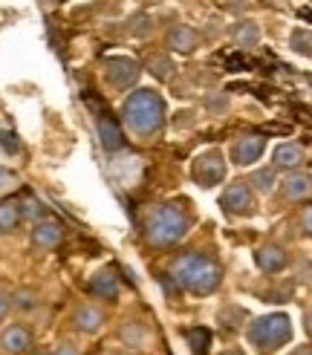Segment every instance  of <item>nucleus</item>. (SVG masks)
<instances>
[{"label": "nucleus", "instance_id": "18", "mask_svg": "<svg viewBox=\"0 0 312 355\" xmlns=\"http://www.w3.org/2000/svg\"><path fill=\"white\" fill-rule=\"evenodd\" d=\"M232 38H234V44L240 49H252V46L260 44V26L254 21H240L234 26V32H232Z\"/></svg>", "mask_w": 312, "mask_h": 355}, {"label": "nucleus", "instance_id": "30", "mask_svg": "<svg viewBox=\"0 0 312 355\" xmlns=\"http://www.w3.org/2000/svg\"><path fill=\"white\" fill-rule=\"evenodd\" d=\"M21 214L35 220V217H41V214H44V205H41L38 200H32V197H29V200H24V202H21Z\"/></svg>", "mask_w": 312, "mask_h": 355}, {"label": "nucleus", "instance_id": "29", "mask_svg": "<svg viewBox=\"0 0 312 355\" xmlns=\"http://www.w3.org/2000/svg\"><path fill=\"white\" fill-rule=\"evenodd\" d=\"M15 188H17V176H15L9 168L0 165V193H9V191H15Z\"/></svg>", "mask_w": 312, "mask_h": 355}, {"label": "nucleus", "instance_id": "34", "mask_svg": "<svg viewBox=\"0 0 312 355\" xmlns=\"http://www.w3.org/2000/svg\"><path fill=\"white\" fill-rule=\"evenodd\" d=\"M52 355H81V352H78L73 344H61V347H58L55 352H52Z\"/></svg>", "mask_w": 312, "mask_h": 355}, {"label": "nucleus", "instance_id": "3", "mask_svg": "<svg viewBox=\"0 0 312 355\" xmlns=\"http://www.w3.org/2000/svg\"><path fill=\"white\" fill-rule=\"evenodd\" d=\"M188 225L191 220L180 205H156L145 220V234L150 245L165 248V245L180 243L188 234Z\"/></svg>", "mask_w": 312, "mask_h": 355}, {"label": "nucleus", "instance_id": "25", "mask_svg": "<svg viewBox=\"0 0 312 355\" xmlns=\"http://www.w3.org/2000/svg\"><path fill=\"white\" fill-rule=\"evenodd\" d=\"M252 185H254V191H260V193H272V188H275V171H272V168L254 171Z\"/></svg>", "mask_w": 312, "mask_h": 355}, {"label": "nucleus", "instance_id": "13", "mask_svg": "<svg viewBox=\"0 0 312 355\" xmlns=\"http://www.w3.org/2000/svg\"><path fill=\"white\" fill-rule=\"evenodd\" d=\"M73 324H76L81 332H87V335H96V332H101V327H104V312H101L96 304H81V306L76 309V315H73Z\"/></svg>", "mask_w": 312, "mask_h": 355}, {"label": "nucleus", "instance_id": "9", "mask_svg": "<svg viewBox=\"0 0 312 355\" xmlns=\"http://www.w3.org/2000/svg\"><path fill=\"white\" fill-rule=\"evenodd\" d=\"M168 46L173 52H180V55H191L197 46H200V35L197 29H191L188 24H177V26H171L168 29Z\"/></svg>", "mask_w": 312, "mask_h": 355}, {"label": "nucleus", "instance_id": "19", "mask_svg": "<svg viewBox=\"0 0 312 355\" xmlns=\"http://www.w3.org/2000/svg\"><path fill=\"white\" fill-rule=\"evenodd\" d=\"M21 220H24L21 202H15V200H3V202H0V234L15 232Z\"/></svg>", "mask_w": 312, "mask_h": 355}, {"label": "nucleus", "instance_id": "32", "mask_svg": "<svg viewBox=\"0 0 312 355\" xmlns=\"http://www.w3.org/2000/svg\"><path fill=\"white\" fill-rule=\"evenodd\" d=\"M301 228H304V234L312 237V205L304 211V217H301Z\"/></svg>", "mask_w": 312, "mask_h": 355}, {"label": "nucleus", "instance_id": "14", "mask_svg": "<svg viewBox=\"0 0 312 355\" xmlns=\"http://www.w3.org/2000/svg\"><path fill=\"white\" fill-rule=\"evenodd\" d=\"M61 237H64V228L55 220H41L32 228V243L38 248H55L61 243Z\"/></svg>", "mask_w": 312, "mask_h": 355}, {"label": "nucleus", "instance_id": "12", "mask_svg": "<svg viewBox=\"0 0 312 355\" xmlns=\"http://www.w3.org/2000/svg\"><path fill=\"white\" fill-rule=\"evenodd\" d=\"M29 344H32V335H29V329L21 327V324L6 327L3 335H0V347H3L9 355H24V352L29 349Z\"/></svg>", "mask_w": 312, "mask_h": 355}, {"label": "nucleus", "instance_id": "21", "mask_svg": "<svg viewBox=\"0 0 312 355\" xmlns=\"http://www.w3.org/2000/svg\"><path fill=\"white\" fill-rule=\"evenodd\" d=\"M121 341H125L130 349H133V347H136V349H142V347H145V341H148V332H145V327H142V324L128 321L125 327H121Z\"/></svg>", "mask_w": 312, "mask_h": 355}, {"label": "nucleus", "instance_id": "22", "mask_svg": "<svg viewBox=\"0 0 312 355\" xmlns=\"http://www.w3.org/2000/svg\"><path fill=\"white\" fill-rule=\"evenodd\" d=\"M148 67H150V76H153L156 81H168V78L173 76V69H177L168 55H153Z\"/></svg>", "mask_w": 312, "mask_h": 355}, {"label": "nucleus", "instance_id": "16", "mask_svg": "<svg viewBox=\"0 0 312 355\" xmlns=\"http://www.w3.org/2000/svg\"><path fill=\"white\" fill-rule=\"evenodd\" d=\"M272 162H275V168H281V171H295V168L304 162V148H301V145H292V141H286V145L275 148Z\"/></svg>", "mask_w": 312, "mask_h": 355}, {"label": "nucleus", "instance_id": "31", "mask_svg": "<svg viewBox=\"0 0 312 355\" xmlns=\"http://www.w3.org/2000/svg\"><path fill=\"white\" fill-rule=\"evenodd\" d=\"M220 6L225 12H243L246 9V0H220Z\"/></svg>", "mask_w": 312, "mask_h": 355}, {"label": "nucleus", "instance_id": "15", "mask_svg": "<svg viewBox=\"0 0 312 355\" xmlns=\"http://www.w3.org/2000/svg\"><path fill=\"white\" fill-rule=\"evenodd\" d=\"M87 289H90L96 297H116L119 295V277H116L113 269H101L90 277Z\"/></svg>", "mask_w": 312, "mask_h": 355}, {"label": "nucleus", "instance_id": "10", "mask_svg": "<svg viewBox=\"0 0 312 355\" xmlns=\"http://www.w3.org/2000/svg\"><path fill=\"white\" fill-rule=\"evenodd\" d=\"M254 263H257V269L260 272H266V275H275V272H284L286 269V252L281 245H260L257 252H254Z\"/></svg>", "mask_w": 312, "mask_h": 355}, {"label": "nucleus", "instance_id": "11", "mask_svg": "<svg viewBox=\"0 0 312 355\" xmlns=\"http://www.w3.org/2000/svg\"><path fill=\"white\" fill-rule=\"evenodd\" d=\"M96 130H98V139H101V148H104V150L116 153V150L125 148V133H121V128H119L113 119L98 116V119H96Z\"/></svg>", "mask_w": 312, "mask_h": 355}, {"label": "nucleus", "instance_id": "7", "mask_svg": "<svg viewBox=\"0 0 312 355\" xmlns=\"http://www.w3.org/2000/svg\"><path fill=\"white\" fill-rule=\"evenodd\" d=\"M263 150H266L263 136H240L232 145V162L234 165H252L263 156Z\"/></svg>", "mask_w": 312, "mask_h": 355}, {"label": "nucleus", "instance_id": "35", "mask_svg": "<svg viewBox=\"0 0 312 355\" xmlns=\"http://www.w3.org/2000/svg\"><path fill=\"white\" fill-rule=\"evenodd\" d=\"M306 332H309V335H312V309H309V312H306Z\"/></svg>", "mask_w": 312, "mask_h": 355}, {"label": "nucleus", "instance_id": "5", "mask_svg": "<svg viewBox=\"0 0 312 355\" xmlns=\"http://www.w3.org/2000/svg\"><path fill=\"white\" fill-rule=\"evenodd\" d=\"M191 176H194V182L202 185V188H211V185H220L225 180V159L220 150H208L202 156L194 159V165H191Z\"/></svg>", "mask_w": 312, "mask_h": 355}, {"label": "nucleus", "instance_id": "33", "mask_svg": "<svg viewBox=\"0 0 312 355\" xmlns=\"http://www.w3.org/2000/svg\"><path fill=\"white\" fill-rule=\"evenodd\" d=\"M9 306H12V297H9V295H6L3 289H0V321H3V318H6Z\"/></svg>", "mask_w": 312, "mask_h": 355}, {"label": "nucleus", "instance_id": "26", "mask_svg": "<svg viewBox=\"0 0 312 355\" xmlns=\"http://www.w3.org/2000/svg\"><path fill=\"white\" fill-rule=\"evenodd\" d=\"M289 41H292V49H295V52H301V55L312 58V35H309V32H304V29H295Z\"/></svg>", "mask_w": 312, "mask_h": 355}, {"label": "nucleus", "instance_id": "8", "mask_svg": "<svg viewBox=\"0 0 312 355\" xmlns=\"http://www.w3.org/2000/svg\"><path fill=\"white\" fill-rule=\"evenodd\" d=\"M220 205L229 211V214H249L252 211V188L246 182H234L223 191Z\"/></svg>", "mask_w": 312, "mask_h": 355}, {"label": "nucleus", "instance_id": "17", "mask_svg": "<svg viewBox=\"0 0 312 355\" xmlns=\"http://www.w3.org/2000/svg\"><path fill=\"white\" fill-rule=\"evenodd\" d=\"M309 191H312V180L306 173H289L284 180V197L292 200V202L309 197Z\"/></svg>", "mask_w": 312, "mask_h": 355}, {"label": "nucleus", "instance_id": "6", "mask_svg": "<svg viewBox=\"0 0 312 355\" xmlns=\"http://www.w3.org/2000/svg\"><path fill=\"white\" fill-rule=\"evenodd\" d=\"M139 64L128 55H113L104 61V78H107V84L113 87V90H130V87L139 81Z\"/></svg>", "mask_w": 312, "mask_h": 355}, {"label": "nucleus", "instance_id": "27", "mask_svg": "<svg viewBox=\"0 0 312 355\" xmlns=\"http://www.w3.org/2000/svg\"><path fill=\"white\" fill-rule=\"evenodd\" d=\"M150 29H153V24H150V17L145 12H139V15L130 17V35L133 38H148Z\"/></svg>", "mask_w": 312, "mask_h": 355}, {"label": "nucleus", "instance_id": "23", "mask_svg": "<svg viewBox=\"0 0 312 355\" xmlns=\"http://www.w3.org/2000/svg\"><path fill=\"white\" fill-rule=\"evenodd\" d=\"M12 306L21 309V312H32L35 306H38V295H35L32 289H17L12 295Z\"/></svg>", "mask_w": 312, "mask_h": 355}, {"label": "nucleus", "instance_id": "20", "mask_svg": "<svg viewBox=\"0 0 312 355\" xmlns=\"http://www.w3.org/2000/svg\"><path fill=\"white\" fill-rule=\"evenodd\" d=\"M188 347H191V355H208V347H211V332L202 329V327H194L188 329Z\"/></svg>", "mask_w": 312, "mask_h": 355}, {"label": "nucleus", "instance_id": "28", "mask_svg": "<svg viewBox=\"0 0 312 355\" xmlns=\"http://www.w3.org/2000/svg\"><path fill=\"white\" fill-rule=\"evenodd\" d=\"M0 150H3L6 156L21 153V141H17V136L12 130H0Z\"/></svg>", "mask_w": 312, "mask_h": 355}, {"label": "nucleus", "instance_id": "36", "mask_svg": "<svg viewBox=\"0 0 312 355\" xmlns=\"http://www.w3.org/2000/svg\"><path fill=\"white\" fill-rule=\"evenodd\" d=\"M29 355H49V352H41V349H38V352H29Z\"/></svg>", "mask_w": 312, "mask_h": 355}, {"label": "nucleus", "instance_id": "4", "mask_svg": "<svg viewBox=\"0 0 312 355\" xmlns=\"http://www.w3.org/2000/svg\"><path fill=\"white\" fill-rule=\"evenodd\" d=\"M292 338V321L289 315L275 312V315H263L249 327V344L257 352H275L277 347H284Z\"/></svg>", "mask_w": 312, "mask_h": 355}, {"label": "nucleus", "instance_id": "1", "mask_svg": "<svg viewBox=\"0 0 312 355\" xmlns=\"http://www.w3.org/2000/svg\"><path fill=\"white\" fill-rule=\"evenodd\" d=\"M180 289L191 292V295H211L220 289L223 283V272L220 266L205 257V254H182L171 263V275H168Z\"/></svg>", "mask_w": 312, "mask_h": 355}, {"label": "nucleus", "instance_id": "2", "mask_svg": "<svg viewBox=\"0 0 312 355\" xmlns=\"http://www.w3.org/2000/svg\"><path fill=\"white\" fill-rule=\"evenodd\" d=\"M121 119L139 136H153L165 124V101L153 90H136L121 104Z\"/></svg>", "mask_w": 312, "mask_h": 355}, {"label": "nucleus", "instance_id": "24", "mask_svg": "<svg viewBox=\"0 0 312 355\" xmlns=\"http://www.w3.org/2000/svg\"><path fill=\"white\" fill-rule=\"evenodd\" d=\"M240 321H246V312H243L240 306H225L223 312H220V324H223V329H237L240 327Z\"/></svg>", "mask_w": 312, "mask_h": 355}]
</instances>
